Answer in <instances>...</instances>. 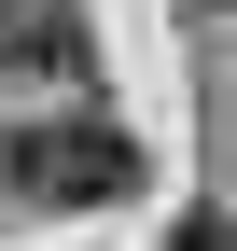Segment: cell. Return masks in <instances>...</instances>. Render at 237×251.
<instances>
[{
    "mask_svg": "<svg viewBox=\"0 0 237 251\" xmlns=\"http://www.w3.org/2000/svg\"><path fill=\"white\" fill-rule=\"evenodd\" d=\"M0 181H14L28 209H126L140 181H154V153H140L98 98H70V112H28L14 140H0Z\"/></svg>",
    "mask_w": 237,
    "mask_h": 251,
    "instance_id": "cell-1",
    "label": "cell"
},
{
    "mask_svg": "<svg viewBox=\"0 0 237 251\" xmlns=\"http://www.w3.org/2000/svg\"><path fill=\"white\" fill-rule=\"evenodd\" d=\"M0 70H42L98 98V42H84V0H0Z\"/></svg>",
    "mask_w": 237,
    "mask_h": 251,
    "instance_id": "cell-2",
    "label": "cell"
},
{
    "mask_svg": "<svg viewBox=\"0 0 237 251\" xmlns=\"http://www.w3.org/2000/svg\"><path fill=\"white\" fill-rule=\"evenodd\" d=\"M167 251H237V224H223V209H182V224H167Z\"/></svg>",
    "mask_w": 237,
    "mask_h": 251,
    "instance_id": "cell-3",
    "label": "cell"
}]
</instances>
